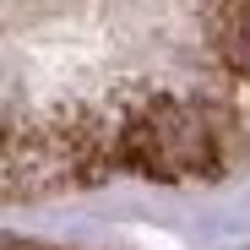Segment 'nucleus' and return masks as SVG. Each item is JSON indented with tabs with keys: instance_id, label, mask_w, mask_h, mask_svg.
Masks as SVG:
<instances>
[{
	"instance_id": "f257e3e1",
	"label": "nucleus",
	"mask_w": 250,
	"mask_h": 250,
	"mask_svg": "<svg viewBox=\"0 0 250 250\" xmlns=\"http://www.w3.org/2000/svg\"><path fill=\"white\" fill-rule=\"evenodd\" d=\"M114 158L125 169L147 174V180H212L218 163H223L218 131L185 98H163L131 131H120V152Z\"/></svg>"
}]
</instances>
